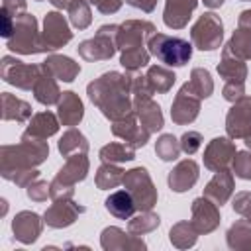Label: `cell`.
I'll return each instance as SVG.
<instances>
[{
	"instance_id": "6da1fadb",
	"label": "cell",
	"mask_w": 251,
	"mask_h": 251,
	"mask_svg": "<svg viewBox=\"0 0 251 251\" xmlns=\"http://www.w3.org/2000/svg\"><path fill=\"white\" fill-rule=\"evenodd\" d=\"M131 75L108 71L88 82L86 94L90 102L102 112V116L110 122H118L133 114V98H131Z\"/></svg>"
},
{
	"instance_id": "7a4b0ae2",
	"label": "cell",
	"mask_w": 251,
	"mask_h": 251,
	"mask_svg": "<svg viewBox=\"0 0 251 251\" xmlns=\"http://www.w3.org/2000/svg\"><path fill=\"white\" fill-rule=\"evenodd\" d=\"M49 157V145L45 139H20L18 145L0 147V175H8L24 169H35Z\"/></svg>"
},
{
	"instance_id": "3957f363",
	"label": "cell",
	"mask_w": 251,
	"mask_h": 251,
	"mask_svg": "<svg viewBox=\"0 0 251 251\" xmlns=\"http://www.w3.org/2000/svg\"><path fill=\"white\" fill-rule=\"evenodd\" d=\"M192 43L182 37H173L167 33H153L147 39V49L167 67H184L192 57Z\"/></svg>"
},
{
	"instance_id": "277c9868",
	"label": "cell",
	"mask_w": 251,
	"mask_h": 251,
	"mask_svg": "<svg viewBox=\"0 0 251 251\" xmlns=\"http://www.w3.org/2000/svg\"><path fill=\"white\" fill-rule=\"evenodd\" d=\"M6 47L18 55H37L47 53L41 41V31L37 27V20L33 14H20L16 16V27L12 37L6 41Z\"/></svg>"
},
{
	"instance_id": "5b68a950",
	"label": "cell",
	"mask_w": 251,
	"mask_h": 251,
	"mask_svg": "<svg viewBox=\"0 0 251 251\" xmlns=\"http://www.w3.org/2000/svg\"><path fill=\"white\" fill-rule=\"evenodd\" d=\"M118 29H120L118 24H104V25H100L94 37L84 39V41L78 43V47H76L78 55L84 61H90V63L112 59L116 55V51H118V43H116Z\"/></svg>"
},
{
	"instance_id": "8992f818",
	"label": "cell",
	"mask_w": 251,
	"mask_h": 251,
	"mask_svg": "<svg viewBox=\"0 0 251 251\" xmlns=\"http://www.w3.org/2000/svg\"><path fill=\"white\" fill-rule=\"evenodd\" d=\"M190 41L200 51H214L224 41V22L216 12H204L190 27Z\"/></svg>"
},
{
	"instance_id": "52a82bcc",
	"label": "cell",
	"mask_w": 251,
	"mask_h": 251,
	"mask_svg": "<svg viewBox=\"0 0 251 251\" xmlns=\"http://www.w3.org/2000/svg\"><path fill=\"white\" fill-rule=\"evenodd\" d=\"M122 184L131 194L137 210H153L159 194H157V188H155L145 167H133V169L126 171Z\"/></svg>"
},
{
	"instance_id": "ba28073f",
	"label": "cell",
	"mask_w": 251,
	"mask_h": 251,
	"mask_svg": "<svg viewBox=\"0 0 251 251\" xmlns=\"http://www.w3.org/2000/svg\"><path fill=\"white\" fill-rule=\"evenodd\" d=\"M39 75H41V65H29L12 55L2 57V63H0L2 80L20 90H33V84L37 82Z\"/></svg>"
},
{
	"instance_id": "9c48e42d",
	"label": "cell",
	"mask_w": 251,
	"mask_h": 251,
	"mask_svg": "<svg viewBox=\"0 0 251 251\" xmlns=\"http://www.w3.org/2000/svg\"><path fill=\"white\" fill-rule=\"evenodd\" d=\"M71 39H73V31L69 27L67 18L57 10L47 12L43 18V29H41V41L45 45V51L47 53L57 51L65 47Z\"/></svg>"
},
{
	"instance_id": "30bf717a",
	"label": "cell",
	"mask_w": 251,
	"mask_h": 251,
	"mask_svg": "<svg viewBox=\"0 0 251 251\" xmlns=\"http://www.w3.org/2000/svg\"><path fill=\"white\" fill-rule=\"evenodd\" d=\"M157 33L155 24H151L149 20H126L124 24H120L118 29V51H126V49H135V47H145L147 39Z\"/></svg>"
},
{
	"instance_id": "8fae6325",
	"label": "cell",
	"mask_w": 251,
	"mask_h": 251,
	"mask_svg": "<svg viewBox=\"0 0 251 251\" xmlns=\"http://www.w3.org/2000/svg\"><path fill=\"white\" fill-rule=\"evenodd\" d=\"M237 149L231 137H214L204 149V167L212 173L229 169Z\"/></svg>"
},
{
	"instance_id": "7c38bea8",
	"label": "cell",
	"mask_w": 251,
	"mask_h": 251,
	"mask_svg": "<svg viewBox=\"0 0 251 251\" xmlns=\"http://www.w3.org/2000/svg\"><path fill=\"white\" fill-rule=\"evenodd\" d=\"M200 102L202 100L184 82L178 88V92H176V96H175V100L171 104V120H173V124H176V126L192 124L200 114Z\"/></svg>"
},
{
	"instance_id": "4fadbf2b",
	"label": "cell",
	"mask_w": 251,
	"mask_h": 251,
	"mask_svg": "<svg viewBox=\"0 0 251 251\" xmlns=\"http://www.w3.org/2000/svg\"><path fill=\"white\" fill-rule=\"evenodd\" d=\"M226 131L231 139H243L251 133V96H243L231 104L226 114Z\"/></svg>"
},
{
	"instance_id": "5bb4252c",
	"label": "cell",
	"mask_w": 251,
	"mask_h": 251,
	"mask_svg": "<svg viewBox=\"0 0 251 251\" xmlns=\"http://www.w3.org/2000/svg\"><path fill=\"white\" fill-rule=\"evenodd\" d=\"M100 247L104 251H145L147 243L141 239V235L126 233L118 226H108L100 233Z\"/></svg>"
},
{
	"instance_id": "9a60e30c",
	"label": "cell",
	"mask_w": 251,
	"mask_h": 251,
	"mask_svg": "<svg viewBox=\"0 0 251 251\" xmlns=\"http://www.w3.org/2000/svg\"><path fill=\"white\" fill-rule=\"evenodd\" d=\"M190 212H192V226L196 227V231L200 235H206V233H212L222 218H220V206L214 204L210 198L206 196H200V198H194L192 200V206H190Z\"/></svg>"
},
{
	"instance_id": "2e32d148",
	"label": "cell",
	"mask_w": 251,
	"mask_h": 251,
	"mask_svg": "<svg viewBox=\"0 0 251 251\" xmlns=\"http://www.w3.org/2000/svg\"><path fill=\"white\" fill-rule=\"evenodd\" d=\"M82 212H84V206L76 204L73 198L71 200H53V204L45 210L43 220L49 227L63 229V227L73 226Z\"/></svg>"
},
{
	"instance_id": "e0dca14e",
	"label": "cell",
	"mask_w": 251,
	"mask_h": 251,
	"mask_svg": "<svg viewBox=\"0 0 251 251\" xmlns=\"http://www.w3.org/2000/svg\"><path fill=\"white\" fill-rule=\"evenodd\" d=\"M43 224H45V220L39 214H35L31 210H22L12 220V233L20 243L31 245L39 239V235L43 231Z\"/></svg>"
},
{
	"instance_id": "ac0fdd59",
	"label": "cell",
	"mask_w": 251,
	"mask_h": 251,
	"mask_svg": "<svg viewBox=\"0 0 251 251\" xmlns=\"http://www.w3.org/2000/svg\"><path fill=\"white\" fill-rule=\"evenodd\" d=\"M198 176H200V167L194 159H182L178 161L171 171H169V176H167V184L173 192H186L190 190L196 182H198Z\"/></svg>"
},
{
	"instance_id": "d6986e66",
	"label": "cell",
	"mask_w": 251,
	"mask_h": 251,
	"mask_svg": "<svg viewBox=\"0 0 251 251\" xmlns=\"http://www.w3.org/2000/svg\"><path fill=\"white\" fill-rule=\"evenodd\" d=\"M112 133L120 139H124L126 143H129L131 147H145L147 141H149V131L139 124L137 116H135V110L133 114H129L127 118L124 120H118V122H112Z\"/></svg>"
},
{
	"instance_id": "ffe728a7",
	"label": "cell",
	"mask_w": 251,
	"mask_h": 251,
	"mask_svg": "<svg viewBox=\"0 0 251 251\" xmlns=\"http://www.w3.org/2000/svg\"><path fill=\"white\" fill-rule=\"evenodd\" d=\"M235 190V180H233V173L229 169L218 171L214 173V176L206 182L204 186V196L210 198L214 204H218L220 208L224 204H227V200L233 196Z\"/></svg>"
},
{
	"instance_id": "44dd1931",
	"label": "cell",
	"mask_w": 251,
	"mask_h": 251,
	"mask_svg": "<svg viewBox=\"0 0 251 251\" xmlns=\"http://www.w3.org/2000/svg\"><path fill=\"white\" fill-rule=\"evenodd\" d=\"M88 171H90V161H88L86 153L71 155V157H67L65 165L59 169V173L55 175L53 182L65 184V186H75L76 182H80L88 176Z\"/></svg>"
},
{
	"instance_id": "7402d4cb",
	"label": "cell",
	"mask_w": 251,
	"mask_h": 251,
	"mask_svg": "<svg viewBox=\"0 0 251 251\" xmlns=\"http://www.w3.org/2000/svg\"><path fill=\"white\" fill-rule=\"evenodd\" d=\"M59 126H61L59 116H55L53 112L49 110L37 112L29 118L27 127L24 129L20 139H47L59 131Z\"/></svg>"
},
{
	"instance_id": "603a6c76",
	"label": "cell",
	"mask_w": 251,
	"mask_h": 251,
	"mask_svg": "<svg viewBox=\"0 0 251 251\" xmlns=\"http://www.w3.org/2000/svg\"><path fill=\"white\" fill-rule=\"evenodd\" d=\"M196 6H198V0H165V10H163L165 25L171 29L186 27Z\"/></svg>"
},
{
	"instance_id": "cb8c5ba5",
	"label": "cell",
	"mask_w": 251,
	"mask_h": 251,
	"mask_svg": "<svg viewBox=\"0 0 251 251\" xmlns=\"http://www.w3.org/2000/svg\"><path fill=\"white\" fill-rule=\"evenodd\" d=\"M57 116L63 126H69V127L78 126L84 118V104L80 96L73 90H65L61 94V100L57 102Z\"/></svg>"
},
{
	"instance_id": "d4e9b609",
	"label": "cell",
	"mask_w": 251,
	"mask_h": 251,
	"mask_svg": "<svg viewBox=\"0 0 251 251\" xmlns=\"http://www.w3.org/2000/svg\"><path fill=\"white\" fill-rule=\"evenodd\" d=\"M41 69L63 82H73L80 73V65L76 61H73L67 55H55V53L47 55V59L41 63Z\"/></svg>"
},
{
	"instance_id": "484cf974",
	"label": "cell",
	"mask_w": 251,
	"mask_h": 251,
	"mask_svg": "<svg viewBox=\"0 0 251 251\" xmlns=\"http://www.w3.org/2000/svg\"><path fill=\"white\" fill-rule=\"evenodd\" d=\"M133 110H135V116H137L139 124H141L149 133H157V131L163 129L165 118H163L161 106H159L153 98L135 100V102H133Z\"/></svg>"
},
{
	"instance_id": "4316f807",
	"label": "cell",
	"mask_w": 251,
	"mask_h": 251,
	"mask_svg": "<svg viewBox=\"0 0 251 251\" xmlns=\"http://www.w3.org/2000/svg\"><path fill=\"white\" fill-rule=\"evenodd\" d=\"M0 108H2V120L4 122L24 124V122H29V118L33 116L31 114V104L22 100V98H16L10 92L0 94Z\"/></svg>"
},
{
	"instance_id": "83f0119b",
	"label": "cell",
	"mask_w": 251,
	"mask_h": 251,
	"mask_svg": "<svg viewBox=\"0 0 251 251\" xmlns=\"http://www.w3.org/2000/svg\"><path fill=\"white\" fill-rule=\"evenodd\" d=\"M218 75L226 82H245L247 80V65L243 59L233 57L226 49H222V59L218 63Z\"/></svg>"
},
{
	"instance_id": "f1b7e54d",
	"label": "cell",
	"mask_w": 251,
	"mask_h": 251,
	"mask_svg": "<svg viewBox=\"0 0 251 251\" xmlns=\"http://www.w3.org/2000/svg\"><path fill=\"white\" fill-rule=\"evenodd\" d=\"M104 206H106V210H108L114 218H118V220H129V218L135 214V210H137V206H135L131 194H129L126 188H124V190H114V192H110V196L104 200Z\"/></svg>"
},
{
	"instance_id": "f546056e",
	"label": "cell",
	"mask_w": 251,
	"mask_h": 251,
	"mask_svg": "<svg viewBox=\"0 0 251 251\" xmlns=\"http://www.w3.org/2000/svg\"><path fill=\"white\" fill-rule=\"evenodd\" d=\"M61 90H59V84H57V78L47 75L43 69H41V75L37 78V82L33 84V98L43 104V106H53L61 100Z\"/></svg>"
},
{
	"instance_id": "4dcf8cb0",
	"label": "cell",
	"mask_w": 251,
	"mask_h": 251,
	"mask_svg": "<svg viewBox=\"0 0 251 251\" xmlns=\"http://www.w3.org/2000/svg\"><path fill=\"white\" fill-rule=\"evenodd\" d=\"M88 147H90L88 139L76 127H69L61 135V139L57 143V149H59V153L63 157H71V155H78V153H88Z\"/></svg>"
},
{
	"instance_id": "1f68e13d",
	"label": "cell",
	"mask_w": 251,
	"mask_h": 251,
	"mask_svg": "<svg viewBox=\"0 0 251 251\" xmlns=\"http://www.w3.org/2000/svg\"><path fill=\"white\" fill-rule=\"evenodd\" d=\"M145 76H147L149 86H151L153 92H157V94L169 92V90L173 88L175 80H176V75H175L167 65H151V67H147Z\"/></svg>"
},
{
	"instance_id": "d6a6232c",
	"label": "cell",
	"mask_w": 251,
	"mask_h": 251,
	"mask_svg": "<svg viewBox=\"0 0 251 251\" xmlns=\"http://www.w3.org/2000/svg\"><path fill=\"white\" fill-rule=\"evenodd\" d=\"M198 231L196 227L192 226V222L188 220H182V222H176L171 229H169V241L173 243V247L176 249H188V247H194L196 241H198Z\"/></svg>"
},
{
	"instance_id": "836d02e7",
	"label": "cell",
	"mask_w": 251,
	"mask_h": 251,
	"mask_svg": "<svg viewBox=\"0 0 251 251\" xmlns=\"http://www.w3.org/2000/svg\"><path fill=\"white\" fill-rule=\"evenodd\" d=\"M102 163H127L135 159V147H131L129 143H120V141H112L108 145H104L98 153Z\"/></svg>"
},
{
	"instance_id": "e575fe53",
	"label": "cell",
	"mask_w": 251,
	"mask_h": 251,
	"mask_svg": "<svg viewBox=\"0 0 251 251\" xmlns=\"http://www.w3.org/2000/svg\"><path fill=\"white\" fill-rule=\"evenodd\" d=\"M124 175H126V171L122 167H118L116 163H102L94 176L96 188H100V190L116 188L124 182Z\"/></svg>"
},
{
	"instance_id": "d590c367",
	"label": "cell",
	"mask_w": 251,
	"mask_h": 251,
	"mask_svg": "<svg viewBox=\"0 0 251 251\" xmlns=\"http://www.w3.org/2000/svg\"><path fill=\"white\" fill-rule=\"evenodd\" d=\"M159 224H161L159 214H155L151 210H137V214L131 216L127 222V231L133 235H145V233L155 231L159 227Z\"/></svg>"
},
{
	"instance_id": "8d00e7d4",
	"label": "cell",
	"mask_w": 251,
	"mask_h": 251,
	"mask_svg": "<svg viewBox=\"0 0 251 251\" xmlns=\"http://www.w3.org/2000/svg\"><path fill=\"white\" fill-rule=\"evenodd\" d=\"M251 241V220L243 218L233 222L226 231V243L229 249H245Z\"/></svg>"
},
{
	"instance_id": "74e56055",
	"label": "cell",
	"mask_w": 251,
	"mask_h": 251,
	"mask_svg": "<svg viewBox=\"0 0 251 251\" xmlns=\"http://www.w3.org/2000/svg\"><path fill=\"white\" fill-rule=\"evenodd\" d=\"M224 49L227 53H231L233 57H237V59L249 61L251 59V31L243 29V27H237L231 33L229 41L224 45Z\"/></svg>"
},
{
	"instance_id": "f35d334b",
	"label": "cell",
	"mask_w": 251,
	"mask_h": 251,
	"mask_svg": "<svg viewBox=\"0 0 251 251\" xmlns=\"http://www.w3.org/2000/svg\"><path fill=\"white\" fill-rule=\"evenodd\" d=\"M186 84H188V88H190L200 100L210 98L212 92H214L212 75H210L206 69H202V67H194V69L190 71V78L186 80Z\"/></svg>"
},
{
	"instance_id": "ab89813d",
	"label": "cell",
	"mask_w": 251,
	"mask_h": 251,
	"mask_svg": "<svg viewBox=\"0 0 251 251\" xmlns=\"http://www.w3.org/2000/svg\"><path fill=\"white\" fill-rule=\"evenodd\" d=\"M151 53L145 47H135V49H126L120 53V65L127 71V73H137L143 67L149 65Z\"/></svg>"
},
{
	"instance_id": "60d3db41",
	"label": "cell",
	"mask_w": 251,
	"mask_h": 251,
	"mask_svg": "<svg viewBox=\"0 0 251 251\" xmlns=\"http://www.w3.org/2000/svg\"><path fill=\"white\" fill-rule=\"evenodd\" d=\"M67 12H69L71 25L76 29H86L92 24V12H90L88 0H73Z\"/></svg>"
},
{
	"instance_id": "b9f144b4",
	"label": "cell",
	"mask_w": 251,
	"mask_h": 251,
	"mask_svg": "<svg viewBox=\"0 0 251 251\" xmlns=\"http://www.w3.org/2000/svg\"><path fill=\"white\" fill-rule=\"evenodd\" d=\"M180 141L173 133H161L155 143V153L161 161H176L180 155Z\"/></svg>"
},
{
	"instance_id": "7bdbcfd3",
	"label": "cell",
	"mask_w": 251,
	"mask_h": 251,
	"mask_svg": "<svg viewBox=\"0 0 251 251\" xmlns=\"http://www.w3.org/2000/svg\"><path fill=\"white\" fill-rule=\"evenodd\" d=\"M231 173L237 178L251 180V149H243L235 153L233 163H231Z\"/></svg>"
},
{
	"instance_id": "ee69618b",
	"label": "cell",
	"mask_w": 251,
	"mask_h": 251,
	"mask_svg": "<svg viewBox=\"0 0 251 251\" xmlns=\"http://www.w3.org/2000/svg\"><path fill=\"white\" fill-rule=\"evenodd\" d=\"M180 149H182V153H186V155H194L200 147H202V133L200 131H194V129H188V131H184L182 135H180Z\"/></svg>"
},
{
	"instance_id": "f6af8a7d",
	"label": "cell",
	"mask_w": 251,
	"mask_h": 251,
	"mask_svg": "<svg viewBox=\"0 0 251 251\" xmlns=\"http://www.w3.org/2000/svg\"><path fill=\"white\" fill-rule=\"evenodd\" d=\"M231 208H233V212L239 214L241 218L251 220V192H247V190L235 192V196H233V200H231Z\"/></svg>"
},
{
	"instance_id": "bcb514c9",
	"label": "cell",
	"mask_w": 251,
	"mask_h": 251,
	"mask_svg": "<svg viewBox=\"0 0 251 251\" xmlns=\"http://www.w3.org/2000/svg\"><path fill=\"white\" fill-rule=\"evenodd\" d=\"M37 178H39V171L37 169H24V171H16V173H12V175L6 176V180L14 182L20 188H27Z\"/></svg>"
},
{
	"instance_id": "7dc6e473",
	"label": "cell",
	"mask_w": 251,
	"mask_h": 251,
	"mask_svg": "<svg viewBox=\"0 0 251 251\" xmlns=\"http://www.w3.org/2000/svg\"><path fill=\"white\" fill-rule=\"evenodd\" d=\"M49 188H51V182L47 184L45 180H33L27 188H25V194L31 202H45L47 196H49Z\"/></svg>"
},
{
	"instance_id": "c3c4849f",
	"label": "cell",
	"mask_w": 251,
	"mask_h": 251,
	"mask_svg": "<svg viewBox=\"0 0 251 251\" xmlns=\"http://www.w3.org/2000/svg\"><path fill=\"white\" fill-rule=\"evenodd\" d=\"M222 96L227 100V102H237L239 98L245 96V82H226L224 84V90H222Z\"/></svg>"
},
{
	"instance_id": "681fc988",
	"label": "cell",
	"mask_w": 251,
	"mask_h": 251,
	"mask_svg": "<svg viewBox=\"0 0 251 251\" xmlns=\"http://www.w3.org/2000/svg\"><path fill=\"white\" fill-rule=\"evenodd\" d=\"M14 27H16V16H12L6 8H2L0 10V35L10 39L14 33Z\"/></svg>"
},
{
	"instance_id": "f907efd6",
	"label": "cell",
	"mask_w": 251,
	"mask_h": 251,
	"mask_svg": "<svg viewBox=\"0 0 251 251\" xmlns=\"http://www.w3.org/2000/svg\"><path fill=\"white\" fill-rule=\"evenodd\" d=\"M75 196V186H65V184H57L51 180V188H49V198L53 200H71Z\"/></svg>"
},
{
	"instance_id": "816d5d0a",
	"label": "cell",
	"mask_w": 251,
	"mask_h": 251,
	"mask_svg": "<svg viewBox=\"0 0 251 251\" xmlns=\"http://www.w3.org/2000/svg\"><path fill=\"white\" fill-rule=\"evenodd\" d=\"M27 0H2V8H6L12 16H20L25 12Z\"/></svg>"
},
{
	"instance_id": "f5cc1de1",
	"label": "cell",
	"mask_w": 251,
	"mask_h": 251,
	"mask_svg": "<svg viewBox=\"0 0 251 251\" xmlns=\"http://www.w3.org/2000/svg\"><path fill=\"white\" fill-rule=\"evenodd\" d=\"M126 4L135 8V10H141L145 14H151L157 6V0H126Z\"/></svg>"
},
{
	"instance_id": "db71d44e",
	"label": "cell",
	"mask_w": 251,
	"mask_h": 251,
	"mask_svg": "<svg viewBox=\"0 0 251 251\" xmlns=\"http://www.w3.org/2000/svg\"><path fill=\"white\" fill-rule=\"evenodd\" d=\"M122 4H124V0H106V2H102L96 10H98L100 14L110 16V14H116V12L122 8Z\"/></svg>"
},
{
	"instance_id": "11a10c76",
	"label": "cell",
	"mask_w": 251,
	"mask_h": 251,
	"mask_svg": "<svg viewBox=\"0 0 251 251\" xmlns=\"http://www.w3.org/2000/svg\"><path fill=\"white\" fill-rule=\"evenodd\" d=\"M237 27H243V29H249L251 31V10H243L237 18Z\"/></svg>"
},
{
	"instance_id": "9f6ffc18",
	"label": "cell",
	"mask_w": 251,
	"mask_h": 251,
	"mask_svg": "<svg viewBox=\"0 0 251 251\" xmlns=\"http://www.w3.org/2000/svg\"><path fill=\"white\" fill-rule=\"evenodd\" d=\"M47 2H51L57 10H65V8H69V6H71V2H73V0H47Z\"/></svg>"
},
{
	"instance_id": "6f0895ef",
	"label": "cell",
	"mask_w": 251,
	"mask_h": 251,
	"mask_svg": "<svg viewBox=\"0 0 251 251\" xmlns=\"http://www.w3.org/2000/svg\"><path fill=\"white\" fill-rule=\"evenodd\" d=\"M202 2H204V6L210 8V10H216V8H220V6L224 4V0H202Z\"/></svg>"
},
{
	"instance_id": "680465c9",
	"label": "cell",
	"mask_w": 251,
	"mask_h": 251,
	"mask_svg": "<svg viewBox=\"0 0 251 251\" xmlns=\"http://www.w3.org/2000/svg\"><path fill=\"white\" fill-rule=\"evenodd\" d=\"M243 139H245V145H247V149H251V133H249V135H245Z\"/></svg>"
},
{
	"instance_id": "91938a15",
	"label": "cell",
	"mask_w": 251,
	"mask_h": 251,
	"mask_svg": "<svg viewBox=\"0 0 251 251\" xmlns=\"http://www.w3.org/2000/svg\"><path fill=\"white\" fill-rule=\"evenodd\" d=\"M102 2H106V0H88V4H94L96 8H98V6L102 4Z\"/></svg>"
},
{
	"instance_id": "94428289",
	"label": "cell",
	"mask_w": 251,
	"mask_h": 251,
	"mask_svg": "<svg viewBox=\"0 0 251 251\" xmlns=\"http://www.w3.org/2000/svg\"><path fill=\"white\" fill-rule=\"evenodd\" d=\"M245 249H251V241H249V243H247V247H245Z\"/></svg>"
},
{
	"instance_id": "6125c7cd",
	"label": "cell",
	"mask_w": 251,
	"mask_h": 251,
	"mask_svg": "<svg viewBox=\"0 0 251 251\" xmlns=\"http://www.w3.org/2000/svg\"><path fill=\"white\" fill-rule=\"evenodd\" d=\"M241 2H251V0H241Z\"/></svg>"
},
{
	"instance_id": "be15d7a7",
	"label": "cell",
	"mask_w": 251,
	"mask_h": 251,
	"mask_svg": "<svg viewBox=\"0 0 251 251\" xmlns=\"http://www.w3.org/2000/svg\"><path fill=\"white\" fill-rule=\"evenodd\" d=\"M35 2H43V0H35Z\"/></svg>"
}]
</instances>
